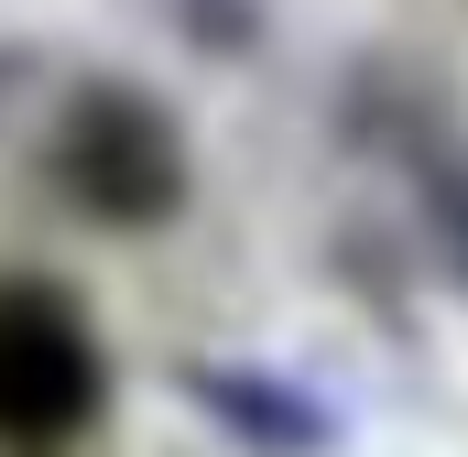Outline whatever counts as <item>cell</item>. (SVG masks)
<instances>
[{
    "label": "cell",
    "instance_id": "6da1fadb",
    "mask_svg": "<svg viewBox=\"0 0 468 457\" xmlns=\"http://www.w3.org/2000/svg\"><path fill=\"white\" fill-rule=\"evenodd\" d=\"M110 414V348L44 272L0 283V457H77Z\"/></svg>",
    "mask_w": 468,
    "mask_h": 457
},
{
    "label": "cell",
    "instance_id": "7a4b0ae2",
    "mask_svg": "<svg viewBox=\"0 0 468 457\" xmlns=\"http://www.w3.org/2000/svg\"><path fill=\"white\" fill-rule=\"evenodd\" d=\"M44 164H55V197H66L77 218H99V228H164L175 197H186V142H175V120L153 110L142 88H120V77L77 88V99L55 110Z\"/></svg>",
    "mask_w": 468,
    "mask_h": 457
}]
</instances>
